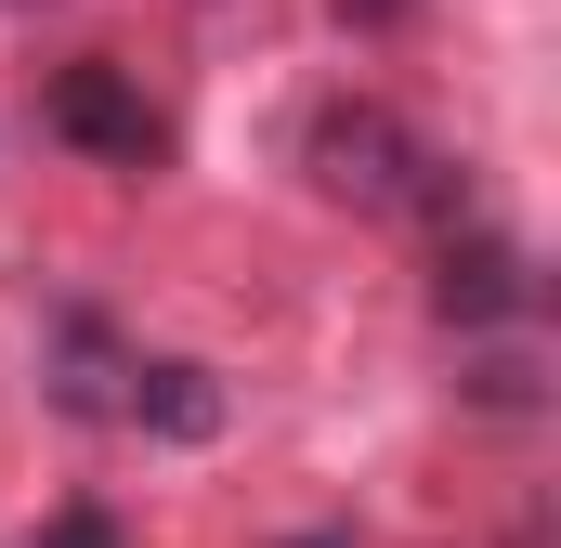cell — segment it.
Instances as JSON below:
<instances>
[{"label":"cell","instance_id":"cell-1","mask_svg":"<svg viewBox=\"0 0 561 548\" xmlns=\"http://www.w3.org/2000/svg\"><path fill=\"white\" fill-rule=\"evenodd\" d=\"M300 170H313V196L327 209H366V222H470V170L419 132V118H392L379 92H327L313 118H300Z\"/></svg>","mask_w":561,"mask_h":548},{"label":"cell","instance_id":"cell-2","mask_svg":"<svg viewBox=\"0 0 561 548\" xmlns=\"http://www.w3.org/2000/svg\"><path fill=\"white\" fill-rule=\"evenodd\" d=\"M431 313H444L457 340L536 327V313H549V287H536V249H523V236H496L483 209H470V222H444V236H431Z\"/></svg>","mask_w":561,"mask_h":548},{"label":"cell","instance_id":"cell-3","mask_svg":"<svg viewBox=\"0 0 561 548\" xmlns=\"http://www.w3.org/2000/svg\"><path fill=\"white\" fill-rule=\"evenodd\" d=\"M39 118L79 144V157H105V170H157L170 157V118L144 105V79H118V66H53Z\"/></svg>","mask_w":561,"mask_h":548},{"label":"cell","instance_id":"cell-4","mask_svg":"<svg viewBox=\"0 0 561 548\" xmlns=\"http://www.w3.org/2000/svg\"><path fill=\"white\" fill-rule=\"evenodd\" d=\"M118 418H131V431H157V444H209V431H222V379H209L196 353H131Z\"/></svg>","mask_w":561,"mask_h":548},{"label":"cell","instance_id":"cell-5","mask_svg":"<svg viewBox=\"0 0 561 548\" xmlns=\"http://www.w3.org/2000/svg\"><path fill=\"white\" fill-rule=\"evenodd\" d=\"M118 392H131V353H118V327L105 313H53V406L66 418H118Z\"/></svg>","mask_w":561,"mask_h":548},{"label":"cell","instance_id":"cell-6","mask_svg":"<svg viewBox=\"0 0 561 548\" xmlns=\"http://www.w3.org/2000/svg\"><path fill=\"white\" fill-rule=\"evenodd\" d=\"M483 418H536L549 406V353H536V327H496L483 353H470V379H457Z\"/></svg>","mask_w":561,"mask_h":548},{"label":"cell","instance_id":"cell-7","mask_svg":"<svg viewBox=\"0 0 561 548\" xmlns=\"http://www.w3.org/2000/svg\"><path fill=\"white\" fill-rule=\"evenodd\" d=\"M39 548H131V536H118V510H53Z\"/></svg>","mask_w":561,"mask_h":548},{"label":"cell","instance_id":"cell-8","mask_svg":"<svg viewBox=\"0 0 561 548\" xmlns=\"http://www.w3.org/2000/svg\"><path fill=\"white\" fill-rule=\"evenodd\" d=\"M419 0H340V26H405Z\"/></svg>","mask_w":561,"mask_h":548},{"label":"cell","instance_id":"cell-9","mask_svg":"<svg viewBox=\"0 0 561 548\" xmlns=\"http://www.w3.org/2000/svg\"><path fill=\"white\" fill-rule=\"evenodd\" d=\"M300 548H353V536H300Z\"/></svg>","mask_w":561,"mask_h":548}]
</instances>
